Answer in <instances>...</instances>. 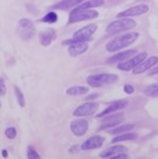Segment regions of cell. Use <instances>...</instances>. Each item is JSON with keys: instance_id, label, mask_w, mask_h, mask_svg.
<instances>
[{"instance_id": "obj_19", "label": "cell", "mask_w": 158, "mask_h": 159, "mask_svg": "<svg viewBox=\"0 0 158 159\" xmlns=\"http://www.w3.org/2000/svg\"><path fill=\"white\" fill-rule=\"evenodd\" d=\"M123 152H127V147L122 146V145H114V146L105 149L99 157L100 158H113L114 156H117L119 153H123Z\"/></svg>"}, {"instance_id": "obj_1", "label": "cell", "mask_w": 158, "mask_h": 159, "mask_svg": "<svg viewBox=\"0 0 158 159\" xmlns=\"http://www.w3.org/2000/svg\"><path fill=\"white\" fill-rule=\"evenodd\" d=\"M140 37V34L137 32H128V33H122L120 35L113 38L111 41L107 43L106 45V50L108 52H116L119 51L124 48L130 46L132 44H134L137 38Z\"/></svg>"}, {"instance_id": "obj_10", "label": "cell", "mask_w": 158, "mask_h": 159, "mask_svg": "<svg viewBox=\"0 0 158 159\" xmlns=\"http://www.w3.org/2000/svg\"><path fill=\"white\" fill-rule=\"evenodd\" d=\"M150 7L147 4H139V5H135V6H132L124 11H120V12L117 15L118 18H123V17H136V16H141V15H145V13L148 12Z\"/></svg>"}, {"instance_id": "obj_12", "label": "cell", "mask_w": 158, "mask_h": 159, "mask_svg": "<svg viewBox=\"0 0 158 159\" xmlns=\"http://www.w3.org/2000/svg\"><path fill=\"white\" fill-rule=\"evenodd\" d=\"M105 142V137L104 136H100V135H95L89 137L86 141L83 142V145L80 146V148L83 151H91V149H96V148H100V147L104 145Z\"/></svg>"}, {"instance_id": "obj_26", "label": "cell", "mask_w": 158, "mask_h": 159, "mask_svg": "<svg viewBox=\"0 0 158 159\" xmlns=\"http://www.w3.org/2000/svg\"><path fill=\"white\" fill-rule=\"evenodd\" d=\"M13 91H15V95H16V98H17V102L21 107L26 106V100H25V95L20 90L18 86H13Z\"/></svg>"}, {"instance_id": "obj_6", "label": "cell", "mask_w": 158, "mask_h": 159, "mask_svg": "<svg viewBox=\"0 0 158 159\" xmlns=\"http://www.w3.org/2000/svg\"><path fill=\"white\" fill-rule=\"evenodd\" d=\"M99 17V12L94 9H85V10H76L73 9V11L69 13V18H68V23H77L81 21H89Z\"/></svg>"}, {"instance_id": "obj_21", "label": "cell", "mask_w": 158, "mask_h": 159, "mask_svg": "<svg viewBox=\"0 0 158 159\" xmlns=\"http://www.w3.org/2000/svg\"><path fill=\"white\" fill-rule=\"evenodd\" d=\"M137 139V134L136 133H124V134H119L117 135L113 140H112V143H117V142H123V141H134Z\"/></svg>"}, {"instance_id": "obj_7", "label": "cell", "mask_w": 158, "mask_h": 159, "mask_svg": "<svg viewBox=\"0 0 158 159\" xmlns=\"http://www.w3.org/2000/svg\"><path fill=\"white\" fill-rule=\"evenodd\" d=\"M99 109V103L92 102V101H88L83 105L78 106L74 111H73V116L78 117V118H83V117H90L94 116Z\"/></svg>"}, {"instance_id": "obj_25", "label": "cell", "mask_w": 158, "mask_h": 159, "mask_svg": "<svg viewBox=\"0 0 158 159\" xmlns=\"http://www.w3.org/2000/svg\"><path fill=\"white\" fill-rule=\"evenodd\" d=\"M57 13L55 12V11H50V12H48L41 20H40V22H44V23H55V22H57Z\"/></svg>"}, {"instance_id": "obj_13", "label": "cell", "mask_w": 158, "mask_h": 159, "mask_svg": "<svg viewBox=\"0 0 158 159\" xmlns=\"http://www.w3.org/2000/svg\"><path fill=\"white\" fill-rule=\"evenodd\" d=\"M128 105H129V101H128V100H125V98H123V100H118V101H114V102H112L109 106L107 107L105 111H102L101 113H99L96 117H97V118H102V117L108 116V114H111V113H116V112L119 111V109L125 108Z\"/></svg>"}, {"instance_id": "obj_27", "label": "cell", "mask_w": 158, "mask_h": 159, "mask_svg": "<svg viewBox=\"0 0 158 159\" xmlns=\"http://www.w3.org/2000/svg\"><path fill=\"white\" fill-rule=\"evenodd\" d=\"M27 157L29 159H40L41 158V156H40L39 153L33 148V147H28L27 148Z\"/></svg>"}, {"instance_id": "obj_4", "label": "cell", "mask_w": 158, "mask_h": 159, "mask_svg": "<svg viewBox=\"0 0 158 159\" xmlns=\"http://www.w3.org/2000/svg\"><path fill=\"white\" fill-rule=\"evenodd\" d=\"M118 80V75L112 73H100V74H92L86 78V83L89 86L92 88H101L108 84H113Z\"/></svg>"}, {"instance_id": "obj_9", "label": "cell", "mask_w": 158, "mask_h": 159, "mask_svg": "<svg viewBox=\"0 0 158 159\" xmlns=\"http://www.w3.org/2000/svg\"><path fill=\"white\" fill-rule=\"evenodd\" d=\"M124 116L120 113H111L108 116H105V118L101 121L100 129L101 130H107V129H113L118 126L120 123H123Z\"/></svg>"}, {"instance_id": "obj_29", "label": "cell", "mask_w": 158, "mask_h": 159, "mask_svg": "<svg viewBox=\"0 0 158 159\" xmlns=\"http://www.w3.org/2000/svg\"><path fill=\"white\" fill-rule=\"evenodd\" d=\"M123 90H124V93H127V95H132L135 91V88L132 85H130V84H125L124 88H123Z\"/></svg>"}, {"instance_id": "obj_24", "label": "cell", "mask_w": 158, "mask_h": 159, "mask_svg": "<svg viewBox=\"0 0 158 159\" xmlns=\"http://www.w3.org/2000/svg\"><path fill=\"white\" fill-rule=\"evenodd\" d=\"M144 93L147 97H158V84L155 83V84H151V85L146 86Z\"/></svg>"}, {"instance_id": "obj_11", "label": "cell", "mask_w": 158, "mask_h": 159, "mask_svg": "<svg viewBox=\"0 0 158 159\" xmlns=\"http://www.w3.org/2000/svg\"><path fill=\"white\" fill-rule=\"evenodd\" d=\"M69 129H71V131L74 136L80 137V136L86 134L88 129H89V123H88V120L83 119V118H78V119H74L73 121H71Z\"/></svg>"}, {"instance_id": "obj_32", "label": "cell", "mask_w": 158, "mask_h": 159, "mask_svg": "<svg viewBox=\"0 0 158 159\" xmlns=\"http://www.w3.org/2000/svg\"><path fill=\"white\" fill-rule=\"evenodd\" d=\"M100 95L99 93H92V95H90L89 97H88V100H94V98H97Z\"/></svg>"}, {"instance_id": "obj_22", "label": "cell", "mask_w": 158, "mask_h": 159, "mask_svg": "<svg viewBox=\"0 0 158 159\" xmlns=\"http://www.w3.org/2000/svg\"><path fill=\"white\" fill-rule=\"evenodd\" d=\"M89 91V89L86 86H81V85H74L71 86L66 90V93L69 96H80V95H85Z\"/></svg>"}, {"instance_id": "obj_15", "label": "cell", "mask_w": 158, "mask_h": 159, "mask_svg": "<svg viewBox=\"0 0 158 159\" xmlns=\"http://www.w3.org/2000/svg\"><path fill=\"white\" fill-rule=\"evenodd\" d=\"M88 49H89L88 41H79V43L71 44V45L68 46V53H69L72 57H78L80 55L86 52Z\"/></svg>"}, {"instance_id": "obj_3", "label": "cell", "mask_w": 158, "mask_h": 159, "mask_svg": "<svg viewBox=\"0 0 158 159\" xmlns=\"http://www.w3.org/2000/svg\"><path fill=\"white\" fill-rule=\"evenodd\" d=\"M97 29V26L96 25H88V26L83 27L78 29L77 32L73 33L72 38L68 40H65L62 43V45H71V44H74V43H79V41H89L91 40L94 33L96 32Z\"/></svg>"}, {"instance_id": "obj_17", "label": "cell", "mask_w": 158, "mask_h": 159, "mask_svg": "<svg viewBox=\"0 0 158 159\" xmlns=\"http://www.w3.org/2000/svg\"><path fill=\"white\" fill-rule=\"evenodd\" d=\"M136 55V50H124V51H120V52L116 53L114 56H112L111 58L107 60L108 63H120V62H124L129 58H132V56Z\"/></svg>"}, {"instance_id": "obj_28", "label": "cell", "mask_w": 158, "mask_h": 159, "mask_svg": "<svg viewBox=\"0 0 158 159\" xmlns=\"http://www.w3.org/2000/svg\"><path fill=\"white\" fill-rule=\"evenodd\" d=\"M5 136L9 139V140H13L16 136H17V130L12 128V126H10V128H7V129H5Z\"/></svg>"}, {"instance_id": "obj_8", "label": "cell", "mask_w": 158, "mask_h": 159, "mask_svg": "<svg viewBox=\"0 0 158 159\" xmlns=\"http://www.w3.org/2000/svg\"><path fill=\"white\" fill-rule=\"evenodd\" d=\"M147 58V52H140L135 56H132V58L124 61V62H120L118 63V69L120 70H124V72H128V70H132L134 68L139 66L144 60Z\"/></svg>"}, {"instance_id": "obj_31", "label": "cell", "mask_w": 158, "mask_h": 159, "mask_svg": "<svg viewBox=\"0 0 158 159\" xmlns=\"http://www.w3.org/2000/svg\"><path fill=\"white\" fill-rule=\"evenodd\" d=\"M158 74V66L152 67L150 70H148V77H153V75H157Z\"/></svg>"}, {"instance_id": "obj_16", "label": "cell", "mask_w": 158, "mask_h": 159, "mask_svg": "<svg viewBox=\"0 0 158 159\" xmlns=\"http://www.w3.org/2000/svg\"><path fill=\"white\" fill-rule=\"evenodd\" d=\"M55 39H56V30L53 28H48V29L43 30L39 35L40 45L44 48L49 46L53 41H55Z\"/></svg>"}, {"instance_id": "obj_5", "label": "cell", "mask_w": 158, "mask_h": 159, "mask_svg": "<svg viewBox=\"0 0 158 159\" xmlns=\"http://www.w3.org/2000/svg\"><path fill=\"white\" fill-rule=\"evenodd\" d=\"M17 35L22 40H29L32 39L35 34V28L34 23L28 20V18H21L17 23V29H16Z\"/></svg>"}, {"instance_id": "obj_23", "label": "cell", "mask_w": 158, "mask_h": 159, "mask_svg": "<svg viewBox=\"0 0 158 159\" xmlns=\"http://www.w3.org/2000/svg\"><path fill=\"white\" fill-rule=\"evenodd\" d=\"M134 124H124V125H118L113 129H111V135H119V134L128 133L134 129Z\"/></svg>"}, {"instance_id": "obj_14", "label": "cell", "mask_w": 158, "mask_h": 159, "mask_svg": "<svg viewBox=\"0 0 158 159\" xmlns=\"http://www.w3.org/2000/svg\"><path fill=\"white\" fill-rule=\"evenodd\" d=\"M158 63V56H151V57H147L146 60H144L139 66L136 68L132 69V73L134 74H141V73H145L147 70H150L152 67H155Z\"/></svg>"}, {"instance_id": "obj_2", "label": "cell", "mask_w": 158, "mask_h": 159, "mask_svg": "<svg viewBox=\"0 0 158 159\" xmlns=\"http://www.w3.org/2000/svg\"><path fill=\"white\" fill-rule=\"evenodd\" d=\"M135 27H136V22L134 20H132L130 17H123V18H118L111 22L106 28V33L108 35H116L125 30H130Z\"/></svg>"}, {"instance_id": "obj_20", "label": "cell", "mask_w": 158, "mask_h": 159, "mask_svg": "<svg viewBox=\"0 0 158 159\" xmlns=\"http://www.w3.org/2000/svg\"><path fill=\"white\" fill-rule=\"evenodd\" d=\"M105 4V0H88L81 2L76 7V10H85V9H95V7H100Z\"/></svg>"}, {"instance_id": "obj_30", "label": "cell", "mask_w": 158, "mask_h": 159, "mask_svg": "<svg viewBox=\"0 0 158 159\" xmlns=\"http://www.w3.org/2000/svg\"><path fill=\"white\" fill-rule=\"evenodd\" d=\"M0 89H1L0 95H1V97H4V96H5V93H6V86H5V81H4V78H2V77L0 78Z\"/></svg>"}, {"instance_id": "obj_33", "label": "cell", "mask_w": 158, "mask_h": 159, "mask_svg": "<svg viewBox=\"0 0 158 159\" xmlns=\"http://www.w3.org/2000/svg\"><path fill=\"white\" fill-rule=\"evenodd\" d=\"M1 157L2 158H6L7 157V152L6 151H1Z\"/></svg>"}, {"instance_id": "obj_18", "label": "cell", "mask_w": 158, "mask_h": 159, "mask_svg": "<svg viewBox=\"0 0 158 159\" xmlns=\"http://www.w3.org/2000/svg\"><path fill=\"white\" fill-rule=\"evenodd\" d=\"M81 2H84V0H61V1H58L57 4L53 5V9L67 11V10L73 9V7H77Z\"/></svg>"}]
</instances>
